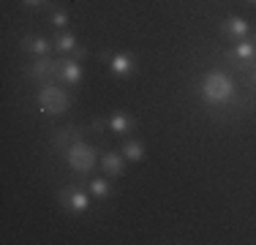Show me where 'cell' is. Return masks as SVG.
Wrapping results in <instances>:
<instances>
[{"mask_svg": "<svg viewBox=\"0 0 256 245\" xmlns=\"http://www.w3.org/2000/svg\"><path fill=\"white\" fill-rule=\"evenodd\" d=\"M52 24H54V28H58V30H66V28H68V11H63V8H54L52 11V20H50Z\"/></svg>", "mask_w": 256, "mask_h": 245, "instance_id": "cell-17", "label": "cell"}, {"mask_svg": "<svg viewBox=\"0 0 256 245\" xmlns=\"http://www.w3.org/2000/svg\"><path fill=\"white\" fill-rule=\"evenodd\" d=\"M90 199H93V194L84 191V188H79V186H68V188H60L58 191V202L66 207V212H71V216L88 212L90 210Z\"/></svg>", "mask_w": 256, "mask_h": 245, "instance_id": "cell-4", "label": "cell"}, {"mask_svg": "<svg viewBox=\"0 0 256 245\" xmlns=\"http://www.w3.org/2000/svg\"><path fill=\"white\" fill-rule=\"evenodd\" d=\"M58 74H60V63L58 60H50V58H36L33 63L28 66V76L33 82H58Z\"/></svg>", "mask_w": 256, "mask_h": 245, "instance_id": "cell-5", "label": "cell"}, {"mask_svg": "<svg viewBox=\"0 0 256 245\" xmlns=\"http://www.w3.org/2000/svg\"><path fill=\"white\" fill-rule=\"evenodd\" d=\"M120 150H123L126 161H131V164H139V161L144 158V144L139 142V139H126Z\"/></svg>", "mask_w": 256, "mask_h": 245, "instance_id": "cell-16", "label": "cell"}, {"mask_svg": "<svg viewBox=\"0 0 256 245\" xmlns=\"http://www.w3.org/2000/svg\"><path fill=\"white\" fill-rule=\"evenodd\" d=\"M52 44H54V52H58V54H71L79 46L76 44V36L68 33V30H58V36L52 38Z\"/></svg>", "mask_w": 256, "mask_h": 245, "instance_id": "cell-14", "label": "cell"}, {"mask_svg": "<svg viewBox=\"0 0 256 245\" xmlns=\"http://www.w3.org/2000/svg\"><path fill=\"white\" fill-rule=\"evenodd\" d=\"M123 169H126V156H123V150H106L101 156V172L106 177H112V180H118L120 174H123Z\"/></svg>", "mask_w": 256, "mask_h": 245, "instance_id": "cell-9", "label": "cell"}, {"mask_svg": "<svg viewBox=\"0 0 256 245\" xmlns=\"http://www.w3.org/2000/svg\"><path fill=\"white\" fill-rule=\"evenodd\" d=\"M22 49L30 54H36V58H50L54 44L50 38H44V36H25V38H22Z\"/></svg>", "mask_w": 256, "mask_h": 245, "instance_id": "cell-12", "label": "cell"}, {"mask_svg": "<svg viewBox=\"0 0 256 245\" xmlns=\"http://www.w3.org/2000/svg\"><path fill=\"white\" fill-rule=\"evenodd\" d=\"M226 60H234V63H240L237 68L248 71V68H251V63L256 60V44H254V41H248V38L234 41V46L226 52Z\"/></svg>", "mask_w": 256, "mask_h": 245, "instance_id": "cell-8", "label": "cell"}, {"mask_svg": "<svg viewBox=\"0 0 256 245\" xmlns=\"http://www.w3.org/2000/svg\"><path fill=\"white\" fill-rule=\"evenodd\" d=\"M254 44H256V38H254Z\"/></svg>", "mask_w": 256, "mask_h": 245, "instance_id": "cell-22", "label": "cell"}, {"mask_svg": "<svg viewBox=\"0 0 256 245\" xmlns=\"http://www.w3.org/2000/svg\"><path fill=\"white\" fill-rule=\"evenodd\" d=\"M106 128L114 134V136H123V139H126L128 134H131L134 128H136V120H134L128 112H114L112 118L106 120Z\"/></svg>", "mask_w": 256, "mask_h": 245, "instance_id": "cell-11", "label": "cell"}, {"mask_svg": "<svg viewBox=\"0 0 256 245\" xmlns=\"http://www.w3.org/2000/svg\"><path fill=\"white\" fill-rule=\"evenodd\" d=\"M71 58H76V60H84V58H88V46H82V44H79V46L74 49V52H71Z\"/></svg>", "mask_w": 256, "mask_h": 245, "instance_id": "cell-19", "label": "cell"}, {"mask_svg": "<svg viewBox=\"0 0 256 245\" xmlns=\"http://www.w3.org/2000/svg\"><path fill=\"white\" fill-rule=\"evenodd\" d=\"M58 63H60V74H58V82H60V84H66V88H74V84L82 82V76H84L82 60L71 58V54H60Z\"/></svg>", "mask_w": 256, "mask_h": 245, "instance_id": "cell-6", "label": "cell"}, {"mask_svg": "<svg viewBox=\"0 0 256 245\" xmlns=\"http://www.w3.org/2000/svg\"><path fill=\"white\" fill-rule=\"evenodd\" d=\"M101 60L109 66V71L114 74V76H134L136 74V60H134V54H128V52H114V54H109V52H101Z\"/></svg>", "mask_w": 256, "mask_h": 245, "instance_id": "cell-7", "label": "cell"}, {"mask_svg": "<svg viewBox=\"0 0 256 245\" xmlns=\"http://www.w3.org/2000/svg\"><path fill=\"white\" fill-rule=\"evenodd\" d=\"M199 93H202L204 104L224 106V104H229L232 98L237 96V90H234V82H232L224 71H207L202 84H199Z\"/></svg>", "mask_w": 256, "mask_h": 245, "instance_id": "cell-1", "label": "cell"}, {"mask_svg": "<svg viewBox=\"0 0 256 245\" xmlns=\"http://www.w3.org/2000/svg\"><path fill=\"white\" fill-rule=\"evenodd\" d=\"M36 104H38L41 114H63L71 106V96L58 82H46V84H41L38 96H36Z\"/></svg>", "mask_w": 256, "mask_h": 245, "instance_id": "cell-2", "label": "cell"}, {"mask_svg": "<svg viewBox=\"0 0 256 245\" xmlns=\"http://www.w3.org/2000/svg\"><path fill=\"white\" fill-rule=\"evenodd\" d=\"M76 139H82V134H79L74 126H66V128H60V131H54V136H52V144H54V150L66 152L71 144L76 142Z\"/></svg>", "mask_w": 256, "mask_h": 245, "instance_id": "cell-13", "label": "cell"}, {"mask_svg": "<svg viewBox=\"0 0 256 245\" xmlns=\"http://www.w3.org/2000/svg\"><path fill=\"white\" fill-rule=\"evenodd\" d=\"M22 3H25L28 8H44V6H50V0H22Z\"/></svg>", "mask_w": 256, "mask_h": 245, "instance_id": "cell-18", "label": "cell"}, {"mask_svg": "<svg viewBox=\"0 0 256 245\" xmlns=\"http://www.w3.org/2000/svg\"><path fill=\"white\" fill-rule=\"evenodd\" d=\"M63 156L76 174H90V172L96 169V164H98V150H96L93 144H88L84 139H76Z\"/></svg>", "mask_w": 256, "mask_h": 245, "instance_id": "cell-3", "label": "cell"}, {"mask_svg": "<svg viewBox=\"0 0 256 245\" xmlns=\"http://www.w3.org/2000/svg\"><path fill=\"white\" fill-rule=\"evenodd\" d=\"M248 30H251V24L242 20V16H226V20L221 22V33L226 36L229 41H242L248 36Z\"/></svg>", "mask_w": 256, "mask_h": 245, "instance_id": "cell-10", "label": "cell"}, {"mask_svg": "<svg viewBox=\"0 0 256 245\" xmlns=\"http://www.w3.org/2000/svg\"><path fill=\"white\" fill-rule=\"evenodd\" d=\"M112 177H93V180L88 182V191L93 194V199H109V196H112Z\"/></svg>", "mask_w": 256, "mask_h": 245, "instance_id": "cell-15", "label": "cell"}, {"mask_svg": "<svg viewBox=\"0 0 256 245\" xmlns=\"http://www.w3.org/2000/svg\"><path fill=\"white\" fill-rule=\"evenodd\" d=\"M254 63H256V60H254ZM251 79H254V82H256V71H254V74H251Z\"/></svg>", "mask_w": 256, "mask_h": 245, "instance_id": "cell-20", "label": "cell"}, {"mask_svg": "<svg viewBox=\"0 0 256 245\" xmlns=\"http://www.w3.org/2000/svg\"><path fill=\"white\" fill-rule=\"evenodd\" d=\"M248 3H256V0H248Z\"/></svg>", "mask_w": 256, "mask_h": 245, "instance_id": "cell-21", "label": "cell"}]
</instances>
